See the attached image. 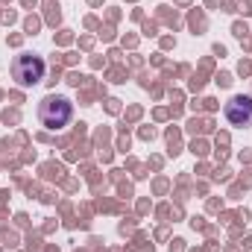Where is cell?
<instances>
[{"mask_svg":"<svg viewBox=\"0 0 252 252\" xmlns=\"http://www.w3.org/2000/svg\"><path fill=\"white\" fill-rule=\"evenodd\" d=\"M73 121V103L67 97H59V94H50L38 103V124L50 132L56 129H64V126Z\"/></svg>","mask_w":252,"mask_h":252,"instance_id":"obj_1","label":"cell"},{"mask_svg":"<svg viewBox=\"0 0 252 252\" xmlns=\"http://www.w3.org/2000/svg\"><path fill=\"white\" fill-rule=\"evenodd\" d=\"M44 70H47V64H44L41 56L24 53V56H15V62H12V79L21 88H32L44 79Z\"/></svg>","mask_w":252,"mask_h":252,"instance_id":"obj_2","label":"cell"},{"mask_svg":"<svg viewBox=\"0 0 252 252\" xmlns=\"http://www.w3.org/2000/svg\"><path fill=\"white\" fill-rule=\"evenodd\" d=\"M223 115L232 126H252V97L250 94H235L223 106Z\"/></svg>","mask_w":252,"mask_h":252,"instance_id":"obj_3","label":"cell"}]
</instances>
